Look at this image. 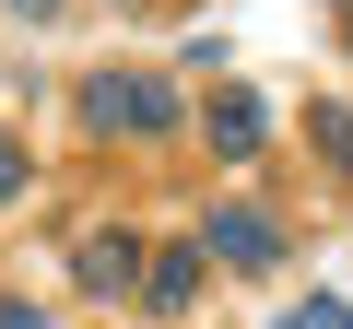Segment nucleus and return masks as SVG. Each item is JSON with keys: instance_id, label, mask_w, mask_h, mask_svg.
Instances as JSON below:
<instances>
[{"instance_id": "nucleus-1", "label": "nucleus", "mask_w": 353, "mask_h": 329, "mask_svg": "<svg viewBox=\"0 0 353 329\" xmlns=\"http://www.w3.org/2000/svg\"><path fill=\"white\" fill-rule=\"evenodd\" d=\"M71 118H83V141H176L201 106L176 94L165 71H118V59H106V71L71 83Z\"/></svg>"}, {"instance_id": "nucleus-2", "label": "nucleus", "mask_w": 353, "mask_h": 329, "mask_svg": "<svg viewBox=\"0 0 353 329\" xmlns=\"http://www.w3.org/2000/svg\"><path fill=\"white\" fill-rule=\"evenodd\" d=\"M141 270H153V235H141V224H83V235H71V294L141 306Z\"/></svg>"}, {"instance_id": "nucleus-3", "label": "nucleus", "mask_w": 353, "mask_h": 329, "mask_svg": "<svg viewBox=\"0 0 353 329\" xmlns=\"http://www.w3.org/2000/svg\"><path fill=\"white\" fill-rule=\"evenodd\" d=\"M201 247H212V270H236V282H271V270L294 259V235H283L259 200H212V212H201Z\"/></svg>"}, {"instance_id": "nucleus-4", "label": "nucleus", "mask_w": 353, "mask_h": 329, "mask_svg": "<svg viewBox=\"0 0 353 329\" xmlns=\"http://www.w3.org/2000/svg\"><path fill=\"white\" fill-rule=\"evenodd\" d=\"M201 294H212V247H201V235H165L153 270H141V317L176 329V317H201Z\"/></svg>"}, {"instance_id": "nucleus-5", "label": "nucleus", "mask_w": 353, "mask_h": 329, "mask_svg": "<svg viewBox=\"0 0 353 329\" xmlns=\"http://www.w3.org/2000/svg\"><path fill=\"white\" fill-rule=\"evenodd\" d=\"M189 129L212 141V164H259V153H271V94L224 83V94H201V118H189Z\"/></svg>"}, {"instance_id": "nucleus-6", "label": "nucleus", "mask_w": 353, "mask_h": 329, "mask_svg": "<svg viewBox=\"0 0 353 329\" xmlns=\"http://www.w3.org/2000/svg\"><path fill=\"white\" fill-rule=\"evenodd\" d=\"M306 141H318V164H330V177L353 189V106H341V94H306Z\"/></svg>"}, {"instance_id": "nucleus-7", "label": "nucleus", "mask_w": 353, "mask_h": 329, "mask_svg": "<svg viewBox=\"0 0 353 329\" xmlns=\"http://www.w3.org/2000/svg\"><path fill=\"white\" fill-rule=\"evenodd\" d=\"M36 200V153H24V129L0 118V212H24Z\"/></svg>"}, {"instance_id": "nucleus-8", "label": "nucleus", "mask_w": 353, "mask_h": 329, "mask_svg": "<svg viewBox=\"0 0 353 329\" xmlns=\"http://www.w3.org/2000/svg\"><path fill=\"white\" fill-rule=\"evenodd\" d=\"M283 329H353V306H341V294H306V306H294Z\"/></svg>"}, {"instance_id": "nucleus-9", "label": "nucleus", "mask_w": 353, "mask_h": 329, "mask_svg": "<svg viewBox=\"0 0 353 329\" xmlns=\"http://www.w3.org/2000/svg\"><path fill=\"white\" fill-rule=\"evenodd\" d=\"M0 12H12V24H24V36H48V24H59V12H83V0H0Z\"/></svg>"}, {"instance_id": "nucleus-10", "label": "nucleus", "mask_w": 353, "mask_h": 329, "mask_svg": "<svg viewBox=\"0 0 353 329\" xmlns=\"http://www.w3.org/2000/svg\"><path fill=\"white\" fill-rule=\"evenodd\" d=\"M0 329H59L48 306H24V294H0Z\"/></svg>"}, {"instance_id": "nucleus-11", "label": "nucleus", "mask_w": 353, "mask_h": 329, "mask_svg": "<svg viewBox=\"0 0 353 329\" xmlns=\"http://www.w3.org/2000/svg\"><path fill=\"white\" fill-rule=\"evenodd\" d=\"M330 12H341V59H353V0H330Z\"/></svg>"}, {"instance_id": "nucleus-12", "label": "nucleus", "mask_w": 353, "mask_h": 329, "mask_svg": "<svg viewBox=\"0 0 353 329\" xmlns=\"http://www.w3.org/2000/svg\"><path fill=\"white\" fill-rule=\"evenodd\" d=\"M106 12H165V0H106Z\"/></svg>"}]
</instances>
